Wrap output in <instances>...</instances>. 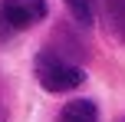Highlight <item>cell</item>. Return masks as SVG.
<instances>
[{"instance_id": "cell-7", "label": "cell", "mask_w": 125, "mask_h": 122, "mask_svg": "<svg viewBox=\"0 0 125 122\" xmlns=\"http://www.w3.org/2000/svg\"><path fill=\"white\" fill-rule=\"evenodd\" d=\"M119 122H125V116H122V119H119Z\"/></svg>"}, {"instance_id": "cell-2", "label": "cell", "mask_w": 125, "mask_h": 122, "mask_svg": "<svg viewBox=\"0 0 125 122\" xmlns=\"http://www.w3.org/2000/svg\"><path fill=\"white\" fill-rule=\"evenodd\" d=\"M46 17V0H0V36L20 33Z\"/></svg>"}, {"instance_id": "cell-4", "label": "cell", "mask_w": 125, "mask_h": 122, "mask_svg": "<svg viewBox=\"0 0 125 122\" xmlns=\"http://www.w3.org/2000/svg\"><path fill=\"white\" fill-rule=\"evenodd\" d=\"M102 17H105L109 30L125 43V0H102Z\"/></svg>"}, {"instance_id": "cell-5", "label": "cell", "mask_w": 125, "mask_h": 122, "mask_svg": "<svg viewBox=\"0 0 125 122\" xmlns=\"http://www.w3.org/2000/svg\"><path fill=\"white\" fill-rule=\"evenodd\" d=\"M66 3V10L73 13V20L79 26H92L95 20V0H62Z\"/></svg>"}, {"instance_id": "cell-6", "label": "cell", "mask_w": 125, "mask_h": 122, "mask_svg": "<svg viewBox=\"0 0 125 122\" xmlns=\"http://www.w3.org/2000/svg\"><path fill=\"white\" fill-rule=\"evenodd\" d=\"M0 122H7V106L0 102Z\"/></svg>"}, {"instance_id": "cell-3", "label": "cell", "mask_w": 125, "mask_h": 122, "mask_svg": "<svg viewBox=\"0 0 125 122\" xmlns=\"http://www.w3.org/2000/svg\"><path fill=\"white\" fill-rule=\"evenodd\" d=\"M59 122H99V106L92 99H73L59 109Z\"/></svg>"}, {"instance_id": "cell-1", "label": "cell", "mask_w": 125, "mask_h": 122, "mask_svg": "<svg viewBox=\"0 0 125 122\" xmlns=\"http://www.w3.org/2000/svg\"><path fill=\"white\" fill-rule=\"evenodd\" d=\"M33 73H36L40 86H43L46 92H69V89H79V86L86 83V73H82L79 66H73L69 59H62L59 53H53V50L36 53Z\"/></svg>"}]
</instances>
